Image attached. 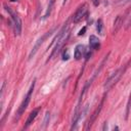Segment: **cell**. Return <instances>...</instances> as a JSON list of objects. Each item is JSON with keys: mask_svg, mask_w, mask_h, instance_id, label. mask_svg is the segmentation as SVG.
<instances>
[{"mask_svg": "<svg viewBox=\"0 0 131 131\" xmlns=\"http://www.w3.org/2000/svg\"><path fill=\"white\" fill-rule=\"evenodd\" d=\"M69 36H70V32H69V30H68V25L66 24V25L62 27V29L59 31L58 35L54 38V40L52 41V43L49 45V47H51L54 43H56V44H55V46H54V48L52 49V51H51V53H50L49 59H50V58H52V57H54V55H56V54L59 52L60 48H61V47L63 46V44L67 42V40H68ZM49 47H48V48H49Z\"/></svg>", "mask_w": 131, "mask_h": 131, "instance_id": "1", "label": "cell"}, {"mask_svg": "<svg viewBox=\"0 0 131 131\" xmlns=\"http://www.w3.org/2000/svg\"><path fill=\"white\" fill-rule=\"evenodd\" d=\"M4 7H5L6 11L8 12V14L10 15V17H11V20H12V24H13V27H14L15 34L16 35H20V33H21V19H20V17L10 7H8L7 5H4Z\"/></svg>", "mask_w": 131, "mask_h": 131, "instance_id": "2", "label": "cell"}, {"mask_svg": "<svg viewBox=\"0 0 131 131\" xmlns=\"http://www.w3.org/2000/svg\"><path fill=\"white\" fill-rule=\"evenodd\" d=\"M123 73H124V69H123V68H120V69L117 70L115 73H113L112 76L105 81V83H104V89H105L106 91L110 90V89L120 80V78L122 77Z\"/></svg>", "mask_w": 131, "mask_h": 131, "instance_id": "3", "label": "cell"}, {"mask_svg": "<svg viewBox=\"0 0 131 131\" xmlns=\"http://www.w3.org/2000/svg\"><path fill=\"white\" fill-rule=\"evenodd\" d=\"M35 82H36V80H34L33 83L31 84V87H30V89H29V91H28V93H27L25 99L23 100L21 104L19 105L18 111H17V117H20V116L23 115V113L26 111V108L28 107V105H29V103H30V100H31V98H32L33 90H34V87H35Z\"/></svg>", "mask_w": 131, "mask_h": 131, "instance_id": "4", "label": "cell"}, {"mask_svg": "<svg viewBox=\"0 0 131 131\" xmlns=\"http://www.w3.org/2000/svg\"><path fill=\"white\" fill-rule=\"evenodd\" d=\"M86 12H87V5L86 4H82L81 6H79V8L73 14V17H72L73 23L77 24V23L81 21L84 18V16L86 15Z\"/></svg>", "mask_w": 131, "mask_h": 131, "instance_id": "5", "label": "cell"}, {"mask_svg": "<svg viewBox=\"0 0 131 131\" xmlns=\"http://www.w3.org/2000/svg\"><path fill=\"white\" fill-rule=\"evenodd\" d=\"M53 31H50V32H47L46 34H44L42 37H40L38 40H37V42L35 43V45H34V47L32 48V50H31V52H30V54H29V59H31V58H33L34 57V55L37 53V51H38V49L40 48V46L42 45V43L44 42V40L52 33Z\"/></svg>", "mask_w": 131, "mask_h": 131, "instance_id": "6", "label": "cell"}, {"mask_svg": "<svg viewBox=\"0 0 131 131\" xmlns=\"http://www.w3.org/2000/svg\"><path fill=\"white\" fill-rule=\"evenodd\" d=\"M103 101H104V96H103V98L101 99V101H100V103H99V105L95 108V111L92 113V115H91V117H90V119H89V121H88V123H87V126H86V130H88L91 126H92V124L94 123V121L96 120V118H97V116L99 115V113H100V111H101V108H102V105H103Z\"/></svg>", "mask_w": 131, "mask_h": 131, "instance_id": "7", "label": "cell"}, {"mask_svg": "<svg viewBox=\"0 0 131 131\" xmlns=\"http://www.w3.org/2000/svg\"><path fill=\"white\" fill-rule=\"evenodd\" d=\"M123 21H124V16L123 15H118L114 21V28H113V33L116 34L120 29L121 27L123 26Z\"/></svg>", "mask_w": 131, "mask_h": 131, "instance_id": "8", "label": "cell"}, {"mask_svg": "<svg viewBox=\"0 0 131 131\" xmlns=\"http://www.w3.org/2000/svg\"><path fill=\"white\" fill-rule=\"evenodd\" d=\"M38 113H39V108H35V110H33V111L30 113V115H29V117H28V119H27V122H26V124H25V128H28V127L33 123V121L36 119Z\"/></svg>", "mask_w": 131, "mask_h": 131, "instance_id": "9", "label": "cell"}, {"mask_svg": "<svg viewBox=\"0 0 131 131\" xmlns=\"http://www.w3.org/2000/svg\"><path fill=\"white\" fill-rule=\"evenodd\" d=\"M83 53H84V46L82 44H79L76 46L75 48V52H74V57L76 60H79L82 58L83 56Z\"/></svg>", "mask_w": 131, "mask_h": 131, "instance_id": "10", "label": "cell"}, {"mask_svg": "<svg viewBox=\"0 0 131 131\" xmlns=\"http://www.w3.org/2000/svg\"><path fill=\"white\" fill-rule=\"evenodd\" d=\"M89 45L92 49H97L99 47V39L96 36L91 35L89 37Z\"/></svg>", "mask_w": 131, "mask_h": 131, "instance_id": "11", "label": "cell"}, {"mask_svg": "<svg viewBox=\"0 0 131 131\" xmlns=\"http://www.w3.org/2000/svg\"><path fill=\"white\" fill-rule=\"evenodd\" d=\"M53 5H54V0H50V2H49V4H48V7H47V10H46V12H45V14H44V16H43L44 19L47 18L48 15L50 14V12H51V10H52V8H53Z\"/></svg>", "mask_w": 131, "mask_h": 131, "instance_id": "12", "label": "cell"}, {"mask_svg": "<svg viewBox=\"0 0 131 131\" xmlns=\"http://www.w3.org/2000/svg\"><path fill=\"white\" fill-rule=\"evenodd\" d=\"M102 28H103L102 19H101V18H99V19L97 20V26H96V29H97L98 34H102Z\"/></svg>", "mask_w": 131, "mask_h": 131, "instance_id": "13", "label": "cell"}, {"mask_svg": "<svg viewBox=\"0 0 131 131\" xmlns=\"http://www.w3.org/2000/svg\"><path fill=\"white\" fill-rule=\"evenodd\" d=\"M130 107H131V94L129 96V99H128V102H127V107H126V115H125V118L127 119L128 118V115H129V111H130Z\"/></svg>", "mask_w": 131, "mask_h": 131, "instance_id": "14", "label": "cell"}, {"mask_svg": "<svg viewBox=\"0 0 131 131\" xmlns=\"http://www.w3.org/2000/svg\"><path fill=\"white\" fill-rule=\"evenodd\" d=\"M48 122H49V112H46L45 118H44V121H43V128H45L47 126Z\"/></svg>", "mask_w": 131, "mask_h": 131, "instance_id": "15", "label": "cell"}, {"mask_svg": "<svg viewBox=\"0 0 131 131\" xmlns=\"http://www.w3.org/2000/svg\"><path fill=\"white\" fill-rule=\"evenodd\" d=\"M130 2H131V0H117L115 2V4L116 5H125V4L130 3Z\"/></svg>", "mask_w": 131, "mask_h": 131, "instance_id": "16", "label": "cell"}, {"mask_svg": "<svg viewBox=\"0 0 131 131\" xmlns=\"http://www.w3.org/2000/svg\"><path fill=\"white\" fill-rule=\"evenodd\" d=\"M62 59H63V60H68V59H69V54H68V51H67V53H66V51L63 52V54H62Z\"/></svg>", "mask_w": 131, "mask_h": 131, "instance_id": "17", "label": "cell"}, {"mask_svg": "<svg viewBox=\"0 0 131 131\" xmlns=\"http://www.w3.org/2000/svg\"><path fill=\"white\" fill-rule=\"evenodd\" d=\"M85 31H86V28L84 27L82 30H80V32H79V35L81 36V35H83V34H85Z\"/></svg>", "mask_w": 131, "mask_h": 131, "instance_id": "18", "label": "cell"}, {"mask_svg": "<svg viewBox=\"0 0 131 131\" xmlns=\"http://www.w3.org/2000/svg\"><path fill=\"white\" fill-rule=\"evenodd\" d=\"M92 3H93L94 6H98V4H99V0H92Z\"/></svg>", "mask_w": 131, "mask_h": 131, "instance_id": "19", "label": "cell"}, {"mask_svg": "<svg viewBox=\"0 0 131 131\" xmlns=\"http://www.w3.org/2000/svg\"><path fill=\"white\" fill-rule=\"evenodd\" d=\"M66 2H67V0H64V1H63V4H64V3H66Z\"/></svg>", "mask_w": 131, "mask_h": 131, "instance_id": "20", "label": "cell"}, {"mask_svg": "<svg viewBox=\"0 0 131 131\" xmlns=\"http://www.w3.org/2000/svg\"><path fill=\"white\" fill-rule=\"evenodd\" d=\"M9 1H15V0H9Z\"/></svg>", "mask_w": 131, "mask_h": 131, "instance_id": "21", "label": "cell"}]
</instances>
